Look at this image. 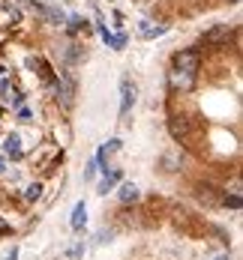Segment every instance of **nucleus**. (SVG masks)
<instances>
[{
    "mask_svg": "<svg viewBox=\"0 0 243 260\" xmlns=\"http://www.w3.org/2000/svg\"><path fill=\"white\" fill-rule=\"evenodd\" d=\"M168 84H171V90H192V84H195V72H183V69H174L171 66V72H168Z\"/></svg>",
    "mask_w": 243,
    "mask_h": 260,
    "instance_id": "1",
    "label": "nucleus"
},
{
    "mask_svg": "<svg viewBox=\"0 0 243 260\" xmlns=\"http://www.w3.org/2000/svg\"><path fill=\"white\" fill-rule=\"evenodd\" d=\"M198 51H192V48H186V51H177L174 54V69H183V72H195L198 69Z\"/></svg>",
    "mask_w": 243,
    "mask_h": 260,
    "instance_id": "2",
    "label": "nucleus"
},
{
    "mask_svg": "<svg viewBox=\"0 0 243 260\" xmlns=\"http://www.w3.org/2000/svg\"><path fill=\"white\" fill-rule=\"evenodd\" d=\"M0 102H3V108H21L24 96H21L12 84H0Z\"/></svg>",
    "mask_w": 243,
    "mask_h": 260,
    "instance_id": "3",
    "label": "nucleus"
},
{
    "mask_svg": "<svg viewBox=\"0 0 243 260\" xmlns=\"http://www.w3.org/2000/svg\"><path fill=\"white\" fill-rule=\"evenodd\" d=\"M120 117H126L129 114V108H132V102H135V84H129V78H123L120 81Z\"/></svg>",
    "mask_w": 243,
    "mask_h": 260,
    "instance_id": "4",
    "label": "nucleus"
},
{
    "mask_svg": "<svg viewBox=\"0 0 243 260\" xmlns=\"http://www.w3.org/2000/svg\"><path fill=\"white\" fill-rule=\"evenodd\" d=\"M72 93H75V81H72V75H63V84H60V102H63V108H69L72 105Z\"/></svg>",
    "mask_w": 243,
    "mask_h": 260,
    "instance_id": "5",
    "label": "nucleus"
},
{
    "mask_svg": "<svg viewBox=\"0 0 243 260\" xmlns=\"http://www.w3.org/2000/svg\"><path fill=\"white\" fill-rule=\"evenodd\" d=\"M72 231H81L84 224H87V207H84V201L81 204H75V209H72Z\"/></svg>",
    "mask_w": 243,
    "mask_h": 260,
    "instance_id": "6",
    "label": "nucleus"
},
{
    "mask_svg": "<svg viewBox=\"0 0 243 260\" xmlns=\"http://www.w3.org/2000/svg\"><path fill=\"white\" fill-rule=\"evenodd\" d=\"M228 33H231V27H228V24H219V27H213L210 33H204V42H222Z\"/></svg>",
    "mask_w": 243,
    "mask_h": 260,
    "instance_id": "7",
    "label": "nucleus"
},
{
    "mask_svg": "<svg viewBox=\"0 0 243 260\" xmlns=\"http://www.w3.org/2000/svg\"><path fill=\"white\" fill-rule=\"evenodd\" d=\"M120 201H123V204L138 201V188H135V182H123V185H120Z\"/></svg>",
    "mask_w": 243,
    "mask_h": 260,
    "instance_id": "8",
    "label": "nucleus"
},
{
    "mask_svg": "<svg viewBox=\"0 0 243 260\" xmlns=\"http://www.w3.org/2000/svg\"><path fill=\"white\" fill-rule=\"evenodd\" d=\"M3 150H6V156H21V141H18V135H9L6 144H3Z\"/></svg>",
    "mask_w": 243,
    "mask_h": 260,
    "instance_id": "9",
    "label": "nucleus"
},
{
    "mask_svg": "<svg viewBox=\"0 0 243 260\" xmlns=\"http://www.w3.org/2000/svg\"><path fill=\"white\" fill-rule=\"evenodd\" d=\"M117 150H120V141H117V138H111L108 144H102V150H99V156H96V161H105V158L111 156V153H117Z\"/></svg>",
    "mask_w": 243,
    "mask_h": 260,
    "instance_id": "10",
    "label": "nucleus"
},
{
    "mask_svg": "<svg viewBox=\"0 0 243 260\" xmlns=\"http://www.w3.org/2000/svg\"><path fill=\"white\" fill-rule=\"evenodd\" d=\"M162 33H165V27H150V21H141V36H147V39H150V36H162Z\"/></svg>",
    "mask_w": 243,
    "mask_h": 260,
    "instance_id": "11",
    "label": "nucleus"
},
{
    "mask_svg": "<svg viewBox=\"0 0 243 260\" xmlns=\"http://www.w3.org/2000/svg\"><path fill=\"white\" fill-rule=\"evenodd\" d=\"M117 180H120V171H111V174H105V180H102V185H99V191L105 194V191H108V188H111Z\"/></svg>",
    "mask_w": 243,
    "mask_h": 260,
    "instance_id": "12",
    "label": "nucleus"
},
{
    "mask_svg": "<svg viewBox=\"0 0 243 260\" xmlns=\"http://www.w3.org/2000/svg\"><path fill=\"white\" fill-rule=\"evenodd\" d=\"M39 194H42V185L39 182H33V185H27V201H39Z\"/></svg>",
    "mask_w": 243,
    "mask_h": 260,
    "instance_id": "13",
    "label": "nucleus"
},
{
    "mask_svg": "<svg viewBox=\"0 0 243 260\" xmlns=\"http://www.w3.org/2000/svg\"><path fill=\"white\" fill-rule=\"evenodd\" d=\"M96 168H99V161L93 158V161L87 165V171H84V177H87V180H90V177H96Z\"/></svg>",
    "mask_w": 243,
    "mask_h": 260,
    "instance_id": "14",
    "label": "nucleus"
},
{
    "mask_svg": "<svg viewBox=\"0 0 243 260\" xmlns=\"http://www.w3.org/2000/svg\"><path fill=\"white\" fill-rule=\"evenodd\" d=\"M225 204L231 209H240V194H231V198H225Z\"/></svg>",
    "mask_w": 243,
    "mask_h": 260,
    "instance_id": "15",
    "label": "nucleus"
},
{
    "mask_svg": "<svg viewBox=\"0 0 243 260\" xmlns=\"http://www.w3.org/2000/svg\"><path fill=\"white\" fill-rule=\"evenodd\" d=\"M18 120H24V123H27V120H30V111H24V108H18Z\"/></svg>",
    "mask_w": 243,
    "mask_h": 260,
    "instance_id": "16",
    "label": "nucleus"
},
{
    "mask_svg": "<svg viewBox=\"0 0 243 260\" xmlns=\"http://www.w3.org/2000/svg\"><path fill=\"white\" fill-rule=\"evenodd\" d=\"M81 251H84V245H75V248H72V251H69V257L75 260V257H78V254H81Z\"/></svg>",
    "mask_w": 243,
    "mask_h": 260,
    "instance_id": "17",
    "label": "nucleus"
},
{
    "mask_svg": "<svg viewBox=\"0 0 243 260\" xmlns=\"http://www.w3.org/2000/svg\"><path fill=\"white\" fill-rule=\"evenodd\" d=\"M6 231H9V224H6V221L0 218V234H6Z\"/></svg>",
    "mask_w": 243,
    "mask_h": 260,
    "instance_id": "18",
    "label": "nucleus"
},
{
    "mask_svg": "<svg viewBox=\"0 0 243 260\" xmlns=\"http://www.w3.org/2000/svg\"><path fill=\"white\" fill-rule=\"evenodd\" d=\"M216 260H228V257H225V254H222V257H216Z\"/></svg>",
    "mask_w": 243,
    "mask_h": 260,
    "instance_id": "19",
    "label": "nucleus"
},
{
    "mask_svg": "<svg viewBox=\"0 0 243 260\" xmlns=\"http://www.w3.org/2000/svg\"><path fill=\"white\" fill-rule=\"evenodd\" d=\"M0 171H3V161H0Z\"/></svg>",
    "mask_w": 243,
    "mask_h": 260,
    "instance_id": "20",
    "label": "nucleus"
}]
</instances>
